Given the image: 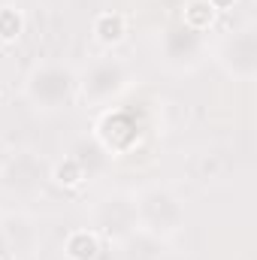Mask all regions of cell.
Here are the masks:
<instances>
[{"instance_id":"1","label":"cell","mask_w":257,"mask_h":260,"mask_svg":"<svg viewBox=\"0 0 257 260\" xmlns=\"http://www.w3.org/2000/svg\"><path fill=\"white\" fill-rule=\"evenodd\" d=\"M94 40L100 43V46H118V43H124V37H127V18L121 15V12H100L97 18H94Z\"/></svg>"},{"instance_id":"2","label":"cell","mask_w":257,"mask_h":260,"mask_svg":"<svg viewBox=\"0 0 257 260\" xmlns=\"http://www.w3.org/2000/svg\"><path fill=\"white\" fill-rule=\"evenodd\" d=\"M64 254L70 260H97V254H100V236L94 230H73L64 239Z\"/></svg>"},{"instance_id":"3","label":"cell","mask_w":257,"mask_h":260,"mask_svg":"<svg viewBox=\"0 0 257 260\" xmlns=\"http://www.w3.org/2000/svg\"><path fill=\"white\" fill-rule=\"evenodd\" d=\"M215 18H218V12L212 9V3L209 0H188L185 3V9H182V21H185V27H191V30H209L212 24H215Z\"/></svg>"},{"instance_id":"4","label":"cell","mask_w":257,"mask_h":260,"mask_svg":"<svg viewBox=\"0 0 257 260\" xmlns=\"http://www.w3.org/2000/svg\"><path fill=\"white\" fill-rule=\"evenodd\" d=\"M52 182H55L58 188H64V191H76V188L85 182V167H82L76 157H64V160L55 164Z\"/></svg>"},{"instance_id":"5","label":"cell","mask_w":257,"mask_h":260,"mask_svg":"<svg viewBox=\"0 0 257 260\" xmlns=\"http://www.w3.org/2000/svg\"><path fill=\"white\" fill-rule=\"evenodd\" d=\"M24 34V15L18 6H0V43H15Z\"/></svg>"},{"instance_id":"6","label":"cell","mask_w":257,"mask_h":260,"mask_svg":"<svg viewBox=\"0 0 257 260\" xmlns=\"http://www.w3.org/2000/svg\"><path fill=\"white\" fill-rule=\"evenodd\" d=\"M209 3H212V9H215L218 15H221V12H230V9L236 6V0H209Z\"/></svg>"},{"instance_id":"7","label":"cell","mask_w":257,"mask_h":260,"mask_svg":"<svg viewBox=\"0 0 257 260\" xmlns=\"http://www.w3.org/2000/svg\"><path fill=\"white\" fill-rule=\"evenodd\" d=\"M0 100H3V85H0Z\"/></svg>"}]
</instances>
